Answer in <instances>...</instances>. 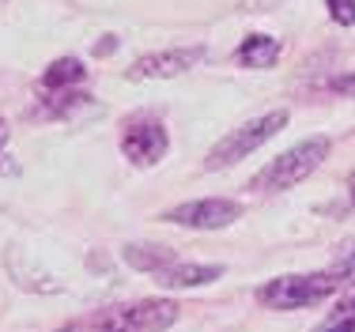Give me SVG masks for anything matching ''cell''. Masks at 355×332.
Listing matches in <instances>:
<instances>
[{
	"label": "cell",
	"instance_id": "obj_1",
	"mask_svg": "<svg viewBox=\"0 0 355 332\" xmlns=\"http://www.w3.org/2000/svg\"><path fill=\"white\" fill-rule=\"evenodd\" d=\"M329 159V140L325 136H310V140L287 148L284 155H276L272 163L261 170L257 177L250 182L253 193H280V189H291V185L306 182L310 174Z\"/></svg>",
	"mask_w": 355,
	"mask_h": 332
},
{
	"label": "cell",
	"instance_id": "obj_2",
	"mask_svg": "<svg viewBox=\"0 0 355 332\" xmlns=\"http://www.w3.org/2000/svg\"><path fill=\"white\" fill-rule=\"evenodd\" d=\"M340 287L336 272H310V276H280L257 291V302L268 310H302V306L325 302Z\"/></svg>",
	"mask_w": 355,
	"mask_h": 332
},
{
	"label": "cell",
	"instance_id": "obj_3",
	"mask_svg": "<svg viewBox=\"0 0 355 332\" xmlns=\"http://www.w3.org/2000/svg\"><path fill=\"white\" fill-rule=\"evenodd\" d=\"M287 125V110H272V114H261L253 117V121L239 125L234 132H227L223 140L216 143L212 151H208V170H227L231 163H239V159H246L250 151H257L265 140H272L276 132H280Z\"/></svg>",
	"mask_w": 355,
	"mask_h": 332
},
{
	"label": "cell",
	"instance_id": "obj_4",
	"mask_svg": "<svg viewBox=\"0 0 355 332\" xmlns=\"http://www.w3.org/2000/svg\"><path fill=\"white\" fill-rule=\"evenodd\" d=\"M106 317L117 332H163L178 321V302L148 299V302H129V306H110Z\"/></svg>",
	"mask_w": 355,
	"mask_h": 332
},
{
	"label": "cell",
	"instance_id": "obj_5",
	"mask_svg": "<svg viewBox=\"0 0 355 332\" xmlns=\"http://www.w3.org/2000/svg\"><path fill=\"white\" fill-rule=\"evenodd\" d=\"M205 57H208L205 46H178V49H163V53L137 57V61L125 68V76L129 80H174V76L197 68Z\"/></svg>",
	"mask_w": 355,
	"mask_h": 332
},
{
	"label": "cell",
	"instance_id": "obj_6",
	"mask_svg": "<svg viewBox=\"0 0 355 332\" xmlns=\"http://www.w3.org/2000/svg\"><path fill=\"white\" fill-rule=\"evenodd\" d=\"M239 216H242V208H239L234 200H223V197L189 200V204H178V208L163 211L166 223L193 227V231H219V227H231Z\"/></svg>",
	"mask_w": 355,
	"mask_h": 332
},
{
	"label": "cell",
	"instance_id": "obj_7",
	"mask_svg": "<svg viewBox=\"0 0 355 332\" xmlns=\"http://www.w3.org/2000/svg\"><path fill=\"white\" fill-rule=\"evenodd\" d=\"M166 129L159 121H148V117H140V121H129V129L121 132V151L129 163L137 166H151L159 163V159L166 155Z\"/></svg>",
	"mask_w": 355,
	"mask_h": 332
},
{
	"label": "cell",
	"instance_id": "obj_8",
	"mask_svg": "<svg viewBox=\"0 0 355 332\" xmlns=\"http://www.w3.org/2000/svg\"><path fill=\"white\" fill-rule=\"evenodd\" d=\"M219 276H223L219 265H185V261H174V265L163 268L155 279L163 287H200V283H212Z\"/></svg>",
	"mask_w": 355,
	"mask_h": 332
},
{
	"label": "cell",
	"instance_id": "obj_9",
	"mask_svg": "<svg viewBox=\"0 0 355 332\" xmlns=\"http://www.w3.org/2000/svg\"><path fill=\"white\" fill-rule=\"evenodd\" d=\"M234 57H239L242 68H272L280 61V42H276L272 34H250Z\"/></svg>",
	"mask_w": 355,
	"mask_h": 332
},
{
	"label": "cell",
	"instance_id": "obj_10",
	"mask_svg": "<svg viewBox=\"0 0 355 332\" xmlns=\"http://www.w3.org/2000/svg\"><path fill=\"white\" fill-rule=\"evenodd\" d=\"M125 261H129L132 268H140V272L159 276V272L171 268L178 257H174L171 250H163V245H125Z\"/></svg>",
	"mask_w": 355,
	"mask_h": 332
},
{
	"label": "cell",
	"instance_id": "obj_11",
	"mask_svg": "<svg viewBox=\"0 0 355 332\" xmlns=\"http://www.w3.org/2000/svg\"><path fill=\"white\" fill-rule=\"evenodd\" d=\"M83 76H87L83 61H76V57H61V61H53V64L46 68V76H42V87L61 91V87H72V83H80Z\"/></svg>",
	"mask_w": 355,
	"mask_h": 332
},
{
	"label": "cell",
	"instance_id": "obj_12",
	"mask_svg": "<svg viewBox=\"0 0 355 332\" xmlns=\"http://www.w3.org/2000/svg\"><path fill=\"white\" fill-rule=\"evenodd\" d=\"M310 332H355V295L344 299L336 310H329V317L321 321L318 329H310Z\"/></svg>",
	"mask_w": 355,
	"mask_h": 332
},
{
	"label": "cell",
	"instance_id": "obj_13",
	"mask_svg": "<svg viewBox=\"0 0 355 332\" xmlns=\"http://www.w3.org/2000/svg\"><path fill=\"white\" fill-rule=\"evenodd\" d=\"M325 8L340 27H352L355 23V0H325Z\"/></svg>",
	"mask_w": 355,
	"mask_h": 332
},
{
	"label": "cell",
	"instance_id": "obj_14",
	"mask_svg": "<svg viewBox=\"0 0 355 332\" xmlns=\"http://www.w3.org/2000/svg\"><path fill=\"white\" fill-rule=\"evenodd\" d=\"M333 272H336V279H340V287H344V283H355V250H352Z\"/></svg>",
	"mask_w": 355,
	"mask_h": 332
},
{
	"label": "cell",
	"instance_id": "obj_15",
	"mask_svg": "<svg viewBox=\"0 0 355 332\" xmlns=\"http://www.w3.org/2000/svg\"><path fill=\"white\" fill-rule=\"evenodd\" d=\"M329 91H336V95H352V98H355V72H348V76H336V80H329Z\"/></svg>",
	"mask_w": 355,
	"mask_h": 332
},
{
	"label": "cell",
	"instance_id": "obj_16",
	"mask_svg": "<svg viewBox=\"0 0 355 332\" xmlns=\"http://www.w3.org/2000/svg\"><path fill=\"white\" fill-rule=\"evenodd\" d=\"M276 4H284V0H246V12H265V8H276Z\"/></svg>",
	"mask_w": 355,
	"mask_h": 332
},
{
	"label": "cell",
	"instance_id": "obj_17",
	"mask_svg": "<svg viewBox=\"0 0 355 332\" xmlns=\"http://www.w3.org/2000/svg\"><path fill=\"white\" fill-rule=\"evenodd\" d=\"M4 143H8V125L0 121V148H4Z\"/></svg>",
	"mask_w": 355,
	"mask_h": 332
},
{
	"label": "cell",
	"instance_id": "obj_18",
	"mask_svg": "<svg viewBox=\"0 0 355 332\" xmlns=\"http://www.w3.org/2000/svg\"><path fill=\"white\" fill-rule=\"evenodd\" d=\"M352 204H355V189H352Z\"/></svg>",
	"mask_w": 355,
	"mask_h": 332
},
{
	"label": "cell",
	"instance_id": "obj_19",
	"mask_svg": "<svg viewBox=\"0 0 355 332\" xmlns=\"http://www.w3.org/2000/svg\"><path fill=\"white\" fill-rule=\"evenodd\" d=\"M0 4H4V0H0Z\"/></svg>",
	"mask_w": 355,
	"mask_h": 332
}]
</instances>
